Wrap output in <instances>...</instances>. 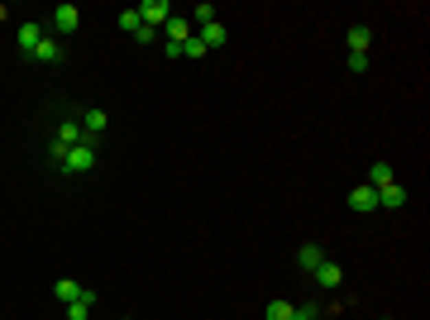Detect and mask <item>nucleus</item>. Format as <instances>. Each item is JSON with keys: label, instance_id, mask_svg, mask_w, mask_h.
Returning <instances> with one entry per match:
<instances>
[{"label": "nucleus", "instance_id": "nucleus-20", "mask_svg": "<svg viewBox=\"0 0 430 320\" xmlns=\"http://www.w3.org/2000/svg\"><path fill=\"white\" fill-rule=\"evenodd\" d=\"M321 316V306L316 301H306V306H292V320H316Z\"/></svg>", "mask_w": 430, "mask_h": 320}, {"label": "nucleus", "instance_id": "nucleus-10", "mask_svg": "<svg viewBox=\"0 0 430 320\" xmlns=\"http://www.w3.org/2000/svg\"><path fill=\"white\" fill-rule=\"evenodd\" d=\"M311 277H316V287H339V277H344V268L325 258V263H321V268H316V273H311Z\"/></svg>", "mask_w": 430, "mask_h": 320}, {"label": "nucleus", "instance_id": "nucleus-9", "mask_svg": "<svg viewBox=\"0 0 430 320\" xmlns=\"http://www.w3.org/2000/svg\"><path fill=\"white\" fill-rule=\"evenodd\" d=\"M368 43H373V29H368V24H354V29H349V53L368 58Z\"/></svg>", "mask_w": 430, "mask_h": 320}, {"label": "nucleus", "instance_id": "nucleus-14", "mask_svg": "<svg viewBox=\"0 0 430 320\" xmlns=\"http://www.w3.org/2000/svg\"><path fill=\"white\" fill-rule=\"evenodd\" d=\"M201 43H206V53H215V48H225V29L220 24H201V34H196Z\"/></svg>", "mask_w": 430, "mask_h": 320}, {"label": "nucleus", "instance_id": "nucleus-7", "mask_svg": "<svg viewBox=\"0 0 430 320\" xmlns=\"http://www.w3.org/2000/svg\"><path fill=\"white\" fill-rule=\"evenodd\" d=\"M349 206H354V211H359V215L378 211V192H373V187L363 182V187H354V192H349Z\"/></svg>", "mask_w": 430, "mask_h": 320}, {"label": "nucleus", "instance_id": "nucleus-19", "mask_svg": "<svg viewBox=\"0 0 430 320\" xmlns=\"http://www.w3.org/2000/svg\"><path fill=\"white\" fill-rule=\"evenodd\" d=\"M182 58H206V43H201V38H196V34H192V38H187V43H182Z\"/></svg>", "mask_w": 430, "mask_h": 320}, {"label": "nucleus", "instance_id": "nucleus-12", "mask_svg": "<svg viewBox=\"0 0 430 320\" xmlns=\"http://www.w3.org/2000/svg\"><path fill=\"white\" fill-rule=\"evenodd\" d=\"M53 297H58L63 306H72V301L82 297V282H72V277H58V282H53Z\"/></svg>", "mask_w": 430, "mask_h": 320}, {"label": "nucleus", "instance_id": "nucleus-1", "mask_svg": "<svg viewBox=\"0 0 430 320\" xmlns=\"http://www.w3.org/2000/svg\"><path fill=\"white\" fill-rule=\"evenodd\" d=\"M96 158H101V153H96V144H91V139H82V144H72V148H67V158H63L58 168H63V172H72V177H82V172H91V168H96Z\"/></svg>", "mask_w": 430, "mask_h": 320}, {"label": "nucleus", "instance_id": "nucleus-18", "mask_svg": "<svg viewBox=\"0 0 430 320\" xmlns=\"http://www.w3.org/2000/svg\"><path fill=\"white\" fill-rule=\"evenodd\" d=\"M268 320H292V301H268Z\"/></svg>", "mask_w": 430, "mask_h": 320}, {"label": "nucleus", "instance_id": "nucleus-16", "mask_svg": "<svg viewBox=\"0 0 430 320\" xmlns=\"http://www.w3.org/2000/svg\"><path fill=\"white\" fill-rule=\"evenodd\" d=\"M387 182H397V177H392V168H387V163H373V168H368V187H373V192H383Z\"/></svg>", "mask_w": 430, "mask_h": 320}, {"label": "nucleus", "instance_id": "nucleus-3", "mask_svg": "<svg viewBox=\"0 0 430 320\" xmlns=\"http://www.w3.org/2000/svg\"><path fill=\"white\" fill-rule=\"evenodd\" d=\"M187 38H192V19H187V14H172V19L163 24V43H172V48H182Z\"/></svg>", "mask_w": 430, "mask_h": 320}, {"label": "nucleus", "instance_id": "nucleus-11", "mask_svg": "<svg viewBox=\"0 0 430 320\" xmlns=\"http://www.w3.org/2000/svg\"><path fill=\"white\" fill-rule=\"evenodd\" d=\"M82 139H87L82 119H63V124H58V144H67V148H72V144H82Z\"/></svg>", "mask_w": 430, "mask_h": 320}, {"label": "nucleus", "instance_id": "nucleus-13", "mask_svg": "<svg viewBox=\"0 0 430 320\" xmlns=\"http://www.w3.org/2000/svg\"><path fill=\"white\" fill-rule=\"evenodd\" d=\"M106 124H110L106 110H87V115H82V129H87V139H91V144L101 139V129H106Z\"/></svg>", "mask_w": 430, "mask_h": 320}, {"label": "nucleus", "instance_id": "nucleus-6", "mask_svg": "<svg viewBox=\"0 0 430 320\" xmlns=\"http://www.w3.org/2000/svg\"><path fill=\"white\" fill-rule=\"evenodd\" d=\"M378 206H383V211H402V206H407V187H402V182H387V187L378 192Z\"/></svg>", "mask_w": 430, "mask_h": 320}, {"label": "nucleus", "instance_id": "nucleus-15", "mask_svg": "<svg viewBox=\"0 0 430 320\" xmlns=\"http://www.w3.org/2000/svg\"><path fill=\"white\" fill-rule=\"evenodd\" d=\"M34 58H38V62H63V43L43 34V43H38V53H34Z\"/></svg>", "mask_w": 430, "mask_h": 320}, {"label": "nucleus", "instance_id": "nucleus-2", "mask_svg": "<svg viewBox=\"0 0 430 320\" xmlns=\"http://www.w3.org/2000/svg\"><path fill=\"white\" fill-rule=\"evenodd\" d=\"M134 10H139V24H148V29H163L172 19V0H144Z\"/></svg>", "mask_w": 430, "mask_h": 320}, {"label": "nucleus", "instance_id": "nucleus-4", "mask_svg": "<svg viewBox=\"0 0 430 320\" xmlns=\"http://www.w3.org/2000/svg\"><path fill=\"white\" fill-rule=\"evenodd\" d=\"M77 24H82V10L77 5H53V29L58 34H77Z\"/></svg>", "mask_w": 430, "mask_h": 320}, {"label": "nucleus", "instance_id": "nucleus-22", "mask_svg": "<svg viewBox=\"0 0 430 320\" xmlns=\"http://www.w3.org/2000/svg\"><path fill=\"white\" fill-rule=\"evenodd\" d=\"M134 38H139V43H153V38H158V29H148V24H139V29H134Z\"/></svg>", "mask_w": 430, "mask_h": 320}, {"label": "nucleus", "instance_id": "nucleus-21", "mask_svg": "<svg viewBox=\"0 0 430 320\" xmlns=\"http://www.w3.org/2000/svg\"><path fill=\"white\" fill-rule=\"evenodd\" d=\"M120 29L134 34V29H139V10H120Z\"/></svg>", "mask_w": 430, "mask_h": 320}, {"label": "nucleus", "instance_id": "nucleus-17", "mask_svg": "<svg viewBox=\"0 0 430 320\" xmlns=\"http://www.w3.org/2000/svg\"><path fill=\"white\" fill-rule=\"evenodd\" d=\"M215 14H220V10L206 0V5H196V10H192V24H196V29H201V24H215Z\"/></svg>", "mask_w": 430, "mask_h": 320}, {"label": "nucleus", "instance_id": "nucleus-8", "mask_svg": "<svg viewBox=\"0 0 430 320\" xmlns=\"http://www.w3.org/2000/svg\"><path fill=\"white\" fill-rule=\"evenodd\" d=\"M321 263H325V249H321V244H302V249H297V268H302V273H316Z\"/></svg>", "mask_w": 430, "mask_h": 320}, {"label": "nucleus", "instance_id": "nucleus-5", "mask_svg": "<svg viewBox=\"0 0 430 320\" xmlns=\"http://www.w3.org/2000/svg\"><path fill=\"white\" fill-rule=\"evenodd\" d=\"M14 43H19V53H24V58H34V53H38V43H43V29H38V24H19Z\"/></svg>", "mask_w": 430, "mask_h": 320}]
</instances>
